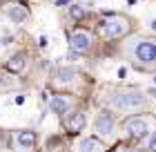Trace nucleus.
<instances>
[{"label": "nucleus", "instance_id": "2", "mask_svg": "<svg viewBox=\"0 0 156 152\" xmlns=\"http://www.w3.org/2000/svg\"><path fill=\"white\" fill-rule=\"evenodd\" d=\"M107 103L118 112H138L147 105V98L140 90H120L112 94Z\"/></svg>", "mask_w": 156, "mask_h": 152}, {"label": "nucleus", "instance_id": "5", "mask_svg": "<svg viewBox=\"0 0 156 152\" xmlns=\"http://www.w3.org/2000/svg\"><path fill=\"white\" fill-rule=\"evenodd\" d=\"M94 130L101 139H112L114 136V130H116V121L109 112H98V117L94 121Z\"/></svg>", "mask_w": 156, "mask_h": 152}, {"label": "nucleus", "instance_id": "15", "mask_svg": "<svg viewBox=\"0 0 156 152\" xmlns=\"http://www.w3.org/2000/svg\"><path fill=\"white\" fill-rule=\"evenodd\" d=\"M13 85H16V78L13 76H0V90H7V87H13Z\"/></svg>", "mask_w": 156, "mask_h": 152}, {"label": "nucleus", "instance_id": "11", "mask_svg": "<svg viewBox=\"0 0 156 152\" xmlns=\"http://www.w3.org/2000/svg\"><path fill=\"white\" fill-rule=\"evenodd\" d=\"M65 128H67V132H72V134L83 132V128H85V114L83 112H72L65 119Z\"/></svg>", "mask_w": 156, "mask_h": 152}, {"label": "nucleus", "instance_id": "1", "mask_svg": "<svg viewBox=\"0 0 156 152\" xmlns=\"http://www.w3.org/2000/svg\"><path fill=\"white\" fill-rule=\"evenodd\" d=\"M127 54L132 56L134 65L140 69H152L156 65V40L150 38H134L127 43Z\"/></svg>", "mask_w": 156, "mask_h": 152}, {"label": "nucleus", "instance_id": "19", "mask_svg": "<svg viewBox=\"0 0 156 152\" xmlns=\"http://www.w3.org/2000/svg\"><path fill=\"white\" fill-rule=\"evenodd\" d=\"M152 29H156V20H152Z\"/></svg>", "mask_w": 156, "mask_h": 152}, {"label": "nucleus", "instance_id": "14", "mask_svg": "<svg viewBox=\"0 0 156 152\" xmlns=\"http://www.w3.org/2000/svg\"><path fill=\"white\" fill-rule=\"evenodd\" d=\"M69 16H72L74 20H80L85 16V9H83L80 5H72V7H69Z\"/></svg>", "mask_w": 156, "mask_h": 152}, {"label": "nucleus", "instance_id": "3", "mask_svg": "<svg viewBox=\"0 0 156 152\" xmlns=\"http://www.w3.org/2000/svg\"><path fill=\"white\" fill-rule=\"evenodd\" d=\"M98 36L105 40H116V38H123V36L129 32V20L125 16H118V13H112L109 18H105L98 23Z\"/></svg>", "mask_w": 156, "mask_h": 152}, {"label": "nucleus", "instance_id": "12", "mask_svg": "<svg viewBox=\"0 0 156 152\" xmlns=\"http://www.w3.org/2000/svg\"><path fill=\"white\" fill-rule=\"evenodd\" d=\"M16 143H18V148L29 150L36 146V134L31 130H20V132H16Z\"/></svg>", "mask_w": 156, "mask_h": 152}, {"label": "nucleus", "instance_id": "10", "mask_svg": "<svg viewBox=\"0 0 156 152\" xmlns=\"http://www.w3.org/2000/svg\"><path fill=\"white\" fill-rule=\"evenodd\" d=\"M74 152H105V146L94 136H85V139L76 141Z\"/></svg>", "mask_w": 156, "mask_h": 152}, {"label": "nucleus", "instance_id": "18", "mask_svg": "<svg viewBox=\"0 0 156 152\" xmlns=\"http://www.w3.org/2000/svg\"><path fill=\"white\" fill-rule=\"evenodd\" d=\"M120 152H138V150H134V148H123Z\"/></svg>", "mask_w": 156, "mask_h": 152}, {"label": "nucleus", "instance_id": "13", "mask_svg": "<svg viewBox=\"0 0 156 152\" xmlns=\"http://www.w3.org/2000/svg\"><path fill=\"white\" fill-rule=\"evenodd\" d=\"M27 67V56L23 52H18V54H13L9 61H7V69L11 72V74H18V72H23Z\"/></svg>", "mask_w": 156, "mask_h": 152}, {"label": "nucleus", "instance_id": "6", "mask_svg": "<svg viewBox=\"0 0 156 152\" xmlns=\"http://www.w3.org/2000/svg\"><path fill=\"white\" fill-rule=\"evenodd\" d=\"M69 49L74 54H87L91 49V36L85 29H76L74 34H69Z\"/></svg>", "mask_w": 156, "mask_h": 152}, {"label": "nucleus", "instance_id": "16", "mask_svg": "<svg viewBox=\"0 0 156 152\" xmlns=\"http://www.w3.org/2000/svg\"><path fill=\"white\" fill-rule=\"evenodd\" d=\"M147 150H150V152H156V132H152L150 139H147Z\"/></svg>", "mask_w": 156, "mask_h": 152}, {"label": "nucleus", "instance_id": "9", "mask_svg": "<svg viewBox=\"0 0 156 152\" xmlns=\"http://www.w3.org/2000/svg\"><path fill=\"white\" fill-rule=\"evenodd\" d=\"M5 13H7V18L11 20V23H25L27 16H29V9H27L25 5H20V2H11V5H7L5 7Z\"/></svg>", "mask_w": 156, "mask_h": 152}, {"label": "nucleus", "instance_id": "7", "mask_svg": "<svg viewBox=\"0 0 156 152\" xmlns=\"http://www.w3.org/2000/svg\"><path fill=\"white\" fill-rule=\"evenodd\" d=\"M78 81V72L74 67H60L54 72V85H65V87H69V85H74Z\"/></svg>", "mask_w": 156, "mask_h": 152}, {"label": "nucleus", "instance_id": "17", "mask_svg": "<svg viewBox=\"0 0 156 152\" xmlns=\"http://www.w3.org/2000/svg\"><path fill=\"white\" fill-rule=\"evenodd\" d=\"M69 2V0H56V5H58V7H62V5H67Z\"/></svg>", "mask_w": 156, "mask_h": 152}, {"label": "nucleus", "instance_id": "4", "mask_svg": "<svg viewBox=\"0 0 156 152\" xmlns=\"http://www.w3.org/2000/svg\"><path fill=\"white\" fill-rule=\"evenodd\" d=\"M123 132L129 136V139H145L147 132H150V121L145 117H129L123 123Z\"/></svg>", "mask_w": 156, "mask_h": 152}, {"label": "nucleus", "instance_id": "8", "mask_svg": "<svg viewBox=\"0 0 156 152\" xmlns=\"http://www.w3.org/2000/svg\"><path fill=\"white\" fill-rule=\"evenodd\" d=\"M49 110H51L54 114H58V117L67 114L69 110H72V96H67V94H56V96H51Z\"/></svg>", "mask_w": 156, "mask_h": 152}]
</instances>
